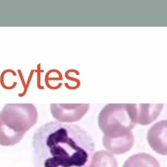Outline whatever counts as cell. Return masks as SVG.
I'll use <instances>...</instances> for the list:
<instances>
[{"label": "cell", "mask_w": 167, "mask_h": 167, "mask_svg": "<svg viewBox=\"0 0 167 167\" xmlns=\"http://www.w3.org/2000/svg\"><path fill=\"white\" fill-rule=\"evenodd\" d=\"M35 167H88L95 144L88 133L74 124L50 122L33 136Z\"/></svg>", "instance_id": "1"}, {"label": "cell", "mask_w": 167, "mask_h": 167, "mask_svg": "<svg viewBox=\"0 0 167 167\" xmlns=\"http://www.w3.org/2000/svg\"><path fill=\"white\" fill-rule=\"evenodd\" d=\"M135 144V136L132 132L122 137L107 138L103 137L104 147L113 155H122L130 151Z\"/></svg>", "instance_id": "6"}, {"label": "cell", "mask_w": 167, "mask_h": 167, "mask_svg": "<svg viewBox=\"0 0 167 167\" xmlns=\"http://www.w3.org/2000/svg\"><path fill=\"white\" fill-rule=\"evenodd\" d=\"M147 140L154 151L167 156V120L157 122L149 129Z\"/></svg>", "instance_id": "5"}, {"label": "cell", "mask_w": 167, "mask_h": 167, "mask_svg": "<svg viewBox=\"0 0 167 167\" xmlns=\"http://www.w3.org/2000/svg\"><path fill=\"white\" fill-rule=\"evenodd\" d=\"M89 109V104H51L50 112L56 120L63 123L80 121Z\"/></svg>", "instance_id": "4"}, {"label": "cell", "mask_w": 167, "mask_h": 167, "mask_svg": "<svg viewBox=\"0 0 167 167\" xmlns=\"http://www.w3.org/2000/svg\"><path fill=\"white\" fill-rule=\"evenodd\" d=\"M33 104H7L0 112V145L12 146L20 142L38 120Z\"/></svg>", "instance_id": "2"}, {"label": "cell", "mask_w": 167, "mask_h": 167, "mask_svg": "<svg viewBox=\"0 0 167 167\" xmlns=\"http://www.w3.org/2000/svg\"><path fill=\"white\" fill-rule=\"evenodd\" d=\"M163 104H135V122L141 125H147L154 122L159 116Z\"/></svg>", "instance_id": "7"}, {"label": "cell", "mask_w": 167, "mask_h": 167, "mask_svg": "<svg viewBox=\"0 0 167 167\" xmlns=\"http://www.w3.org/2000/svg\"><path fill=\"white\" fill-rule=\"evenodd\" d=\"M135 116V104H108L99 114L98 125L104 138L122 137L131 133Z\"/></svg>", "instance_id": "3"}, {"label": "cell", "mask_w": 167, "mask_h": 167, "mask_svg": "<svg viewBox=\"0 0 167 167\" xmlns=\"http://www.w3.org/2000/svg\"><path fill=\"white\" fill-rule=\"evenodd\" d=\"M88 167H118V163L116 158L111 153L99 150L93 154Z\"/></svg>", "instance_id": "9"}, {"label": "cell", "mask_w": 167, "mask_h": 167, "mask_svg": "<svg viewBox=\"0 0 167 167\" xmlns=\"http://www.w3.org/2000/svg\"><path fill=\"white\" fill-rule=\"evenodd\" d=\"M122 167H161V165L153 155L147 153H138L127 159Z\"/></svg>", "instance_id": "8"}]
</instances>
